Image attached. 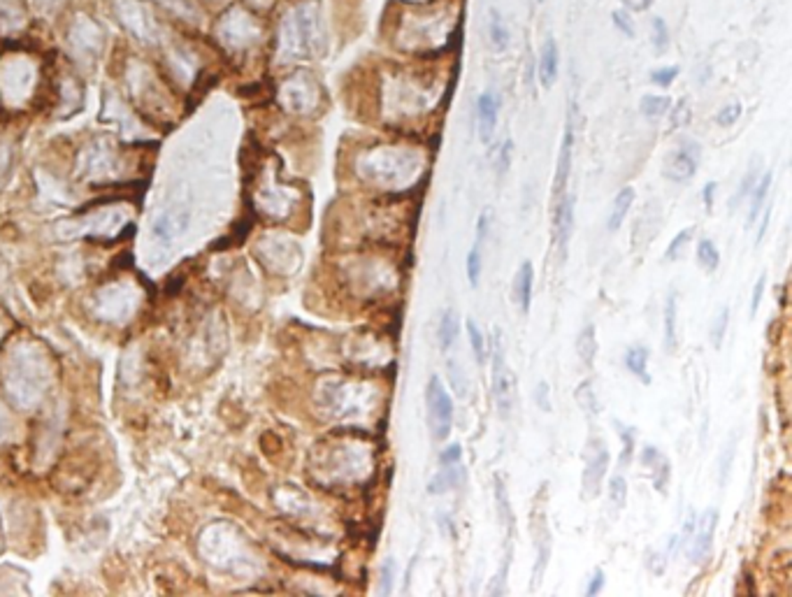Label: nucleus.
Returning <instances> with one entry per match:
<instances>
[{"instance_id": "obj_1", "label": "nucleus", "mask_w": 792, "mask_h": 597, "mask_svg": "<svg viewBox=\"0 0 792 597\" xmlns=\"http://www.w3.org/2000/svg\"><path fill=\"white\" fill-rule=\"evenodd\" d=\"M0 382L10 400L21 409L40 405L54 382V366L45 347L33 340L10 344L0 358Z\"/></svg>"}, {"instance_id": "obj_2", "label": "nucleus", "mask_w": 792, "mask_h": 597, "mask_svg": "<svg viewBox=\"0 0 792 597\" xmlns=\"http://www.w3.org/2000/svg\"><path fill=\"white\" fill-rule=\"evenodd\" d=\"M425 405H428L430 433L437 441H444L453 428V400L440 377H430L425 389Z\"/></svg>"}, {"instance_id": "obj_3", "label": "nucleus", "mask_w": 792, "mask_h": 597, "mask_svg": "<svg viewBox=\"0 0 792 597\" xmlns=\"http://www.w3.org/2000/svg\"><path fill=\"white\" fill-rule=\"evenodd\" d=\"M135 305H138V293L126 284L105 286L96 296V312L100 319L114 321V324L126 321L131 312H135Z\"/></svg>"}, {"instance_id": "obj_4", "label": "nucleus", "mask_w": 792, "mask_h": 597, "mask_svg": "<svg viewBox=\"0 0 792 597\" xmlns=\"http://www.w3.org/2000/svg\"><path fill=\"white\" fill-rule=\"evenodd\" d=\"M511 389H514V379H511L507 358H504L502 337H500V331H495L493 335V395H495L502 418L510 416L511 412V393H514Z\"/></svg>"}, {"instance_id": "obj_5", "label": "nucleus", "mask_w": 792, "mask_h": 597, "mask_svg": "<svg viewBox=\"0 0 792 597\" xmlns=\"http://www.w3.org/2000/svg\"><path fill=\"white\" fill-rule=\"evenodd\" d=\"M35 70L23 58H12L5 68H0V91L7 100H26L33 91Z\"/></svg>"}, {"instance_id": "obj_6", "label": "nucleus", "mask_w": 792, "mask_h": 597, "mask_svg": "<svg viewBox=\"0 0 792 597\" xmlns=\"http://www.w3.org/2000/svg\"><path fill=\"white\" fill-rule=\"evenodd\" d=\"M697 165H700V145L693 142V139H683L681 145L667 156L662 174L670 181L683 184V181L693 180L695 172H697Z\"/></svg>"}, {"instance_id": "obj_7", "label": "nucleus", "mask_w": 792, "mask_h": 597, "mask_svg": "<svg viewBox=\"0 0 792 597\" xmlns=\"http://www.w3.org/2000/svg\"><path fill=\"white\" fill-rule=\"evenodd\" d=\"M718 526V511L706 509L697 523L693 526V533H690L688 540V558L690 563H704L709 553L713 549V533H716Z\"/></svg>"}, {"instance_id": "obj_8", "label": "nucleus", "mask_w": 792, "mask_h": 597, "mask_svg": "<svg viewBox=\"0 0 792 597\" xmlns=\"http://www.w3.org/2000/svg\"><path fill=\"white\" fill-rule=\"evenodd\" d=\"M572 149H574V107L567 114L565 138L560 145V156H558V170H555L553 181V200L558 203L565 196L567 181H569V170H572Z\"/></svg>"}, {"instance_id": "obj_9", "label": "nucleus", "mask_w": 792, "mask_h": 597, "mask_svg": "<svg viewBox=\"0 0 792 597\" xmlns=\"http://www.w3.org/2000/svg\"><path fill=\"white\" fill-rule=\"evenodd\" d=\"M593 453L588 456L586 460V470H584V493L586 495H597L600 493V486H602V479L607 475V467H609V451L604 449L600 440H593Z\"/></svg>"}, {"instance_id": "obj_10", "label": "nucleus", "mask_w": 792, "mask_h": 597, "mask_svg": "<svg viewBox=\"0 0 792 597\" xmlns=\"http://www.w3.org/2000/svg\"><path fill=\"white\" fill-rule=\"evenodd\" d=\"M574 226V196H562L553 207V238L560 251V258L567 254V242L572 238Z\"/></svg>"}, {"instance_id": "obj_11", "label": "nucleus", "mask_w": 792, "mask_h": 597, "mask_svg": "<svg viewBox=\"0 0 792 597\" xmlns=\"http://www.w3.org/2000/svg\"><path fill=\"white\" fill-rule=\"evenodd\" d=\"M500 114V96L493 91H484L476 100V128H479L481 142H491Z\"/></svg>"}, {"instance_id": "obj_12", "label": "nucleus", "mask_w": 792, "mask_h": 597, "mask_svg": "<svg viewBox=\"0 0 792 597\" xmlns=\"http://www.w3.org/2000/svg\"><path fill=\"white\" fill-rule=\"evenodd\" d=\"M116 10H119V17H122V21L126 23L128 29L133 30L138 38H149L154 26H151L149 12L145 10V5H142V3H138V0H119Z\"/></svg>"}, {"instance_id": "obj_13", "label": "nucleus", "mask_w": 792, "mask_h": 597, "mask_svg": "<svg viewBox=\"0 0 792 597\" xmlns=\"http://www.w3.org/2000/svg\"><path fill=\"white\" fill-rule=\"evenodd\" d=\"M219 30L223 35V40H228L231 45H247L256 35L251 19L240 10H231V14L223 17V21H221Z\"/></svg>"}, {"instance_id": "obj_14", "label": "nucleus", "mask_w": 792, "mask_h": 597, "mask_svg": "<svg viewBox=\"0 0 792 597\" xmlns=\"http://www.w3.org/2000/svg\"><path fill=\"white\" fill-rule=\"evenodd\" d=\"M642 463L644 467L651 470V479H653L655 491H658V493H667V483H670L671 476L670 458H667L662 451H658L655 447H644Z\"/></svg>"}, {"instance_id": "obj_15", "label": "nucleus", "mask_w": 792, "mask_h": 597, "mask_svg": "<svg viewBox=\"0 0 792 597\" xmlns=\"http://www.w3.org/2000/svg\"><path fill=\"white\" fill-rule=\"evenodd\" d=\"M558 72H560V52H558V45H555L553 38L543 42L542 54H539V81H542L543 88H551L558 80Z\"/></svg>"}, {"instance_id": "obj_16", "label": "nucleus", "mask_w": 792, "mask_h": 597, "mask_svg": "<svg viewBox=\"0 0 792 597\" xmlns=\"http://www.w3.org/2000/svg\"><path fill=\"white\" fill-rule=\"evenodd\" d=\"M532 279H535V270H532V263L530 261H523L521 267H518V273H516V277H514V300L518 302V307H521L523 314L530 312Z\"/></svg>"}, {"instance_id": "obj_17", "label": "nucleus", "mask_w": 792, "mask_h": 597, "mask_svg": "<svg viewBox=\"0 0 792 597\" xmlns=\"http://www.w3.org/2000/svg\"><path fill=\"white\" fill-rule=\"evenodd\" d=\"M632 203H635V189H632V186H625V189H620V191L616 193V198H613V205H611V212H609V221H607L609 231L616 232L620 226H623V221H625V216H628V212H630Z\"/></svg>"}, {"instance_id": "obj_18", "label": "nucleus", "mask_w": 792, "mask_h": 597, "mask_svg": "<svg viewBox=\"0 0 792 597\" xmlns=\"http://www.w3.org/2000/svg\"><path fill=\"white\" fill-rule=\"evenodd\" d=\"M463 482V472L458 465H446L442 467L440 475H434L428 482V493L430 495H444L453 488H458V483Z\"/></svg>"}, {"instance_id": "obj_19", "label": "nucleus", "mask_w": 792, "mask_h": 597, "mask_svg": "<svg viewBox=\"0 0 792 597\" xmlns=\"http://www.w3.org/2000/svg\"><path fill=\"white\" fill-rule=\"evenodd\" d=\"M770 186H771V172H764L763 177L755 181V186H753L751 196H748V200H751V205H748V228L755 226V221H758L760 212H763L764 207V200L770 196Z\"/></svg>"}, {"instance_id": "obj_20", "label": "nucleus", "mask_w": 792, "mask_h": 597, "mask_svg": "<svg viewBox=\"0 0 792 597\" xmlns=\"http://www.w3.org/2000/svg\"><path fill=\"white\" fill-rule=\"evenodd\" d=\"M577 354L581 358V363L588 367L595 366V356H597V335H595V325L588 324L584 325V331L578 335L577 340Z\"/></svg>"}, {"instance_id": "obj_21", "label": "nucleus", "mask_w": 792, "mask_h": 597, "mask_svg": "<svg viewBox=\"0 0 792 597\" xmlns=\"http://www.w3.org/2000/svg\"><path fill=\"white\" fill-rule=\"evenodd\" d=\"M625 367L635 374L639 382L651 383V374H648V349L646 347H632L628 349L625 354Z\"/></svg>"}, {"instance_id": "obj_22", "label": "nucleus", "mask_w": 792, "mask_h": 597, "mask_svg": "<svg viewBox=\"0 0 792 597\" xmlns=\"http://www.w3.org/2000/svg\"><path fill=\"white\" fill-rule=\"evenodd\" d=\"M458 328H460V324H458L456 309H446L440 319V331H437V340H440L442 351H449L451 344L456 342Z\"/></svg>"}, {"instance_id": "obj_23", "label": "nucleus", "mask_w": 792, "mask_h": 597, "mask_svg": "<svg viewBox=\"0 0 792 597\" xmlns=\"http://www.w3.org/2000/svg\"><path fill=\"white\" fill-rule=\"evenodd\" d=\"M488 38H491V45L495 52H504L507 45H510V30H507V23H504L502 14L498 10H491V21H488Z\"/></svg>"}, {"instance_id": "obj_24", "label": "nucleus", "mask_w": 792, "mask_h": 597, "mask_svg": "<svg viewBox=\"0 0 792 597\" xmlns=\"http://www.w3.org/2000/svg\"><path fill=\"white\" fill-rule=\"evenodd\" d=\"M677 296L671 293L665 302V349L667 351H674L677 349V340H678V332H677Z\"/></svg>"}, {"instance_id": "obj_25", "label": "nucleus", "mask_w": 792, "mask_h": 597, "mask_svg": "<svg viewBox=\"0 0 792 597\" xmlns=\"http://www.w3.org/2000/svg\"><path fill=\"white\" fill-rule=\"evenodd\" d=\"M574 398H577V405L581 407L588 416H597V414H600V398H597L595 389H593V383L590 382L578 383Z\"/></svg>"}, {"instance_id": "obj_26", "label": "nucleus", "mask_w": 792, "mask_h": 597, "mask_svg": "<svg viewBox=\"0 0 792 597\" xmlns=\"http://www.w3.org/2000/svg\"><path fill=\"white\" fill-rule=\"evenodd\" d=\"M72 40H75V46L80 54H93L98 49L100 33L96 26H91V29H88V35H84V23H77L75 30H72Z\"/></svg>"}, {"instance_id": "obj_27", "label": "nucleus", "mask_w": 792, "mask_h": 597, "mask_svg": "<svg viewBox=\"0 0 792 597\" xmlns=\"http://www.w3.org/2000/svg\"><path fill=\"white\" fill-rule=\"evenodd\" d=\"M697 261L706 273H716L718 265H720V251L716 249V244L712 240H700L697 242Z\"/></svg>"}, {"instance_id": "obj_28", "label": "nucleus", "mask_w": 792, "mask_h": 597, "mask_svg": "<svg viewBox=\"0 0 792 597\" xmlns=\"http://www.w3.org/2000/svg\"><path fill=\"white\" fill-rule=\"evenodd\" d=\"M758 180H760V168H758V163H755V165H751V170L744 174V180H741V184H739V191H737L735 196H732V200H729V212H735V209L739 207V205L744 203L748 196H751L753 186H755V181Z\"/></svg>"}, {"instance_id": "obj_29", "label": "nucleus", "mask_w": 792, "mask_h": 597, "mask_svg": "<svg viewBox=\"0 0 792 597\" xmlns=\"http://www.w3.org/2000/svg\"><path fill=\"white\" fill-rule=\"evenodd\" d=\"M639 107H642L644 116H648V119H660V116H665L670 112L671 98L670 96H644Z\"/></svg>"}, {"instance_id": "obj_30", "label": "nucleus", "mask_w": 792, "mask_h": 597, "mask_svg": "<svg viewBox=\"0 0 792 597\" xmlns=\"http://www.w3.org/2000/svg\"><path fill=\"white\" fill-rule=\"evenodd\" d=\"M613 425H616V433H619L620 441H623V451H620L619 465L620 467H628V465L632 463V456H635V430L623 425L620 421H613Z\"/></svg>"}, {"instance_id": "obj_31", "label": "nucleus", "mask_w": 792, "mask_h": 597, "mask_svg": "<svg viewBox=\"0 0 792 597\" xmlns=\"http://www.w3.org/2000/svg\"><path fill=\"white\" fill-rule=\"evenodd\" d=\"M468 335H469V344H472V351H475L476 363H479V366H484V363H486V354H488L486 340H484V335H481L479 325H476L472 319L468 321Z\"/></svg>"}, {"instance_id": "obj_32", "label": "nucleus", "mask_w": 792, "mask_h": 597, "mask_svg": "<svg viewBox=\"0 0 792 597\" xmlns=\"http://www.w3.org/2000/svg\"><path fill=\"white\" fill-rule=\"evenodd\" d=\"M495 498H498V507H500V517H502L504 528H507V534H511V528H514V517H511L510 511V498H507V488L504 483L500 482V476L495 479Z\"/></svg>"}, {"instance_id": "obj_33", "label": "nucleus", "mask_w": 792, "mask_h": 597, "mask_svg": "<svg viewBox=\"0 0 792 597\" xmlns=\"http://www.w3.org/2000/svg\"><path fill=\"white\" fill-rule=\"evenodd\" d=\"M728 324H729V309L723 307V309H720V312L716 314V319H713V324H712V331H709V337H712L713 349L723 347L725 332H728Z\"/></svg>"}, {"instance_id": "obj_34", "label": "nucleus", "mask_w": 792, "mask_h": 597, "mask_svg": "<svg viewBox=\"0 0 792 597\" xmlns=\"http://www.w3.org/2000/svg\"><path fill=\"white\" fill-rule=\"evenodd\" d=\"M651 40H653L655 52H665L667 45H670V30H667V23L660 17L651 21Z\"/></svg>"}, {"instance_id": "obj_35", "label": "nucleus", "mask_w": 792, "mask_h": 597, "mask_svg": "<svg viewBox=\"0 0 792 597\" xmlns=\"http://www.w3.org/2000/svg\"><path fill=\"white\" fill-rule=\"evenodd\" d=\"M468 279L469 286H479L481 279V247L475 244L468 254Z\"/></svg>"}, {"instance_id": "obj_36", "label": "nucleus", "mask_w": 792, "mask_h": 597, "mask_svg": "<svg viewBox=\"0 0 792 597\" xmlns=\"http://www.w3.org/2000/svg\"><path fill=\"white\" fill-rule=\"evenodd\" d=\"M609 498L616 507H625V502H628V482L620 475H616L609 482Z\"/></svg>"}, {"instance_id": "obj_37", "label": "nucleus", "mask_w": 792, "mask_h": 597, "mask_svg": "<svg viewBox=\"0 0 792 597\" xmlns=\"http://www.w3.org/2000/svg\"><path fill=\"white\" fill-rule=\"evenodd\" d=\"M693 232H695V228H683L678 235H674V240H671V244H670V249H667V254H665L667 261H674V258H677V256L686 249V244L690 242Z\"/></svg>"}, {"instance_id": "obj_38", "label": "nucleus", "mask_w": 792, "mask_h": 597, "mask_svg": "<svg viewBox=\"0 0 792 597\" xmlns=\"http://www.w3.org/2000/svg\"><path fill=\"white\" fill-rule=\"evenodd\" d=\"M739 116H741V105L739 103H732V105H728V107H723V110L718 112V114H716V123H718V126L729 128V126H735V123L739 122Z\"/></svg>"}, {"instance_id": "obj_39", "label": "nucleus", "mask_w": 792, "mask_h": 597, "mask_svg": "<svg viewBox=\"0 0 792 597\" xmlns=\"http://www.w3.org/2000/svg\"><path fill=\"white\" fill-rule=\"evenodd\" d=\"M677 75H678V68H674V65H671V68H660V70H653V72H651V81H653L655 87L667 88V87H671V81L677 80Z\"/></svg>"}, {"instance_id": "obj_40", "label": "nucleus", "mask_w": 792, "mask_h": 597, "mask_svg": "<svg viewBox=\"0 0 792 597\" xmlns=\"http://www.w3.org/2000/svg\"><path fill=\"white\" fill-rule=\"evenodd\" d=\"M393 579H395V560L393 558H388L382 568V586H379L382 595H391V593H393Z\"/></svg>"}, {"instance_id": "obj_41", "label": "nucleus", "mask_w": 792, "mask_h": 597, "mask_svg": "<svg viewBox=\"0 0 792 597\" xmlns=\"http://www.w3.org/2000/svg\"><path fill=\"white\" fill-rule=\"evenodd\" d=\"M511 151H514V142L511 139H504V145L500 147V154L495 158V168H498L500 174H504L510 170L511 165Z\"/></svg>"}, {"instance_id": "obj_42", "label": "nucleus", "mask_w": 792, "mask_h": 597, "mask_svg": "<svg viewBox=\"0 0 792 597\" xmlns=\"http://www.w3.org/2000/svg\"><path fill=\"white\" fill-rule=\"evenodd\" d=\"M611 19H613V23H616V29H619L620 33H625V35H628V38H635V26H632V19H630V14H628V12H625V10H616L611 14Z\"/></svg>"}, {"instance_id": "obj_43", "label": "nucleus", "mask_w": 792, "mask_h": 597, "mask_svg": "<svg viewBox=\"0 0 792 597\" xmlns=\"http://www.w3.org/2000/svg\"><path fill=\"white\" fill-rule=\"evenodd\" d=\"M735 435H732V440H729V444H728V449H725L723 451V456H720V483H725V479H728V475H729V467H732V460H735Z\"/></svg>"}, {"instance_id": "obj_44", "label": "nucleus", "mask_w": 792, "mask_h": 597, "mask_svg": "<svg viewBox=\"0 0 792 597\" xmlns=\"http://www.w3.org/2000/svg\"><path fill=\"white\" fill-rule=\"evenodd\" d=\"M460 458H463V449H460V444H451V447H446L444 451L440 453V465L442 467H446V465H458L460 463Z\"/></svg>"}, {"instance_id": "obj_45", "label": "nucleus", "mask_w": 792, "mask_h": 597, "mask_svg": "<svg viewBox=\"0 0 792 597\" xmlns=\"http://www.w3.org/2000/svg\"><path fill=\"white\" fill-rule=\"evenodd\" d=\"M764 286H767V274H763V277L758 279V284H755V289H753V298H751V316H755V314H758L760 302H763V296H764Z\"/></svg>"}, {"instance_id": "obj_46", "label": "nucleus", "mask_w": 792, "mask_h": 597, "mask_svg": "<svg viewBox=\"0 0 792 597\" xmlns=\"http://www.w3.org/2000/svg\"><path fill=\"white\" fill-rule=\"evenodd\" d=\"M488 228H491V209H484L479 216V223H476V242L475 244H479V247L484 244Z\"/></svg>"}, {"instance_id": "obj_47", "label": "nucleus", "mask_w": 792, "mask_h": 597, "mask_svg": "<svg viewBox=\"0 0 792 597\" xmlns=\"http://www.w3.org/2000/svg\"><path fill=\"white\" fill-rule=\"evenodd\" d=\"M549 395H551L549 383H546V382H539L537 393H535V400H537V405H539V409H542V412H551V400H549Z\"/></svg>"}, {"instance_id": "obj_48", "label": "nucleus", "mask_w": 792, "mask_h": 597, "mask_svg": "<svg viewBox=\"0 0 792 597\" xmlns=\"http://www.w3.org/2000/svg\"><path fill=\"white\" fill-rule=\"evenodd\" d=\"M602 586H604V572H602V569H595V575H593L588 588H586V595H597V593L602 591Z\"/></svg>"}, {"instance_id": "obj_49", "label": "nucleus", "mask_w": 792, "mask_h": 597, "mask_svg": "<svg viewBox=\"0 0 792 597\" xmlns=\"http://www.w3.org/2000/svg\"><path fill=\"white\" fill-rule=\"evenodd\" d=\"M620 3L625 5V10H632V12H644L653 5V0H620Z\"/></svg>"}, {"instance_id": "obj_50", "label": "nucleus", "mask_w": 792, "mask_h": 597, "mask_svg": "<svg viewBox=\"0 0 792 597\" xmlns=\"http://www.w3.org/2000/svg\"><path fill=\"white\" fill-rule=\"evenodd\" d=\"M10 433H12L10 416H7V414L3 412V409H0V444H3V441H5L7 437H10Z\"/></svg>"}, {"instance_id": "obj_51", "label": "nucleus", "mask_w": 792, "mask_h": 597, "mask_svg": "<svg viewBox=\"0 0 792 597\" xmlns=\"http://www.w3.org/2000/svg\"><path fill=\"white\" fill-rule=\"evenodd\" d=\"M713 191H716V181H709V184L704 186V191H702V198H704V205L709 212H712V205H713Z\"/></svg>"}, {"instance_id": "obj_52", "label": "nucleus", "mask_w": 792, "mask_h": 597, "mask_svg": "<svg viewBox=\"0 0 792 597\" xmlns=\"http://www.w3.org/2000/svg\"><path fill=\"white\" fill-rule=\"evenodd\" d=\"M770 214H771V209H767V212H764V216H763V223H760V231H758V242L760 240L764 238V232H767V226H770Z\"/></svg>"}, {"instance_id": "obj_53", "label": "nucleus", "mask_w": 792, "mask_h": 597, "mask_svg": "<svg viewBox=\"0 0 792 597\" xmlns=\"http://www.w3.org/2000/svg\"><path fill=\"white\" fill-rule=\"evenodd\" d=\"M40 3H45V5H54L56 0H40Z\"/></svg>"}]
</instances>
